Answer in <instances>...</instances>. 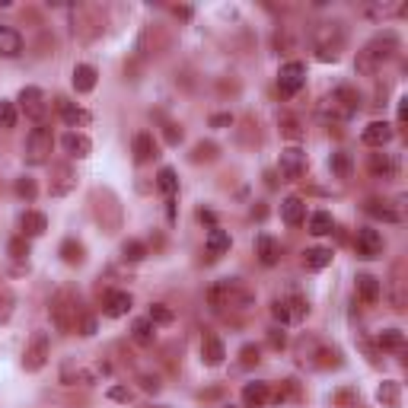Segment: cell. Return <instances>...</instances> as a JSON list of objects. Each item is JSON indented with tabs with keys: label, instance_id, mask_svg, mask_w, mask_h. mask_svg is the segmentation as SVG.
Masks as SVG:
<instances>
[{
	"label": "cell",
	"instance_id": "7bdbcfd3",
	"mask_svg": "<svg viewBox=\"0 0 408 408\" xmlns=\"http://www.w3.org/2000/svg\"><path fill=\"white\" fill-rule=\"evenodd\" d=\"M108 399L128 402V399H131V389H125V386H112V389H108Z\"/></svg>",
	"mask_w": 408,
	"mask_h": 408
},
{
	"label": "cell",
	"instance_id": "3957f363",
	"mask_svg": "<svg viewBox=\"0 0 408 408\" xmlns=\"http://www.w3.org/2000/svg\"><path fill=\"white\" fill-rule=\"evenodd\" d=\"M313 45H316V58L319 61H338L344 48V26L338 19L319 23L313 29Z\"/></svg>",
	"mask_w": 408,
	"mask_h": 408
},
{
	"label": "cell",
	"instance_id": "4dcf8cb0",
	"mask_svg": "<svg viewBox=\"0 0 408 408\" xmlns=\"http://www.w3.org/2000/svg\"><path fill=\"white\" fill-rule=\"evenodd\" d=\"M335 230V220L329 211H316V214H309V233L313 236H329Z\"/></svg>",
	"mask_w": 408,
	"mask_h": 408
},
{
	"label": "cell",
	"instance_id": "8d00e7d4",
	"mask_svg": "<svg viewBox=\"0 0 408 408\" xmlns=\"http://www.w3.org/2000/svg\"><path fill=\"white\" fill-rule=\"evenodd\" d=\"M147 319H150L153 325H169V322L175 319V313L166 307V303H153L150 313H147Z\"/></svg>",
	"mask_w": 408,
	"mask_h": 408
},
{
	"label": "cell",
	"instance_id": "bcb514c9",
	"mask_svg": "<svg viewBox=\"0 0 408 408\" xmlns=\"http://www.w3.org/2000/svg\"><path fill=\"white\" fill-rule=\"evenodd\" d=\"M281 125H284V134H287V137H293V141L300 137V128H297V122H293V118H284Z\"/></svg>",
	"mask_w": 408,
	"mask_h": 408
},
{
	"label": "cell",
	"instance_id": "ffe728a7",
	"mask_svg": "<svg viewBox=\"0 0 408 408\" xmlns=\"http://www.w3.org/2000/svg\"><path fill=\"white\" fill-rule=\"evenodd\" d=\"M131 150H134V159H137V163L153 159V157H157V141H153V134L150 131H137V134H134Z\"/></svg>",
	"mask_w": 408,
	"mask_h": 408
},
{
	"label": "cell",
	"instance_id": "1f68e13d",
	"mask_svg": "<svg viewBox=\"0 0 408 408\" xmlns=\"http://www.w3.org/2000/svg\"><path fill=\"white\" fill-rule=\"evenodd\" d=\"M157 188L166 198H175V192H179V175H175V169H169V166H163L157 173Z\"/></svg>",
	"mask_w": 408,
	"mask_h": 408
},
{
	"label": "cell",
	"instance_id": "f907efd6",
	"mask_svg": "<svg viewBox=\"0 0 408 408\" xmlns=\"http://www.w3.org/2000/svg\"><path fill=\"white\" fill-rule=\"evenodd\" d=\"M201 224H214V214H211V211H201Z\"/></svg>",
	"mask_w": 408,
	"mask_h": 408
},
{
	"label": "cell",
	"instance_id": "8fae6325",
	"mask_svg": "<svg viewBox=\"0 0 408 408\" xmlns=\"http://www.w3.org/2000/svg\"><path fill=\"white\" fill-rule=\"evenodd\" d=\"M19 108H23L32 122H42L45 108H48V106H45V93L39 90V86H26V90L19 93Z\"/></svg>",
	"mask_w": 408,
	"mask_h": 408
},
{
	"label": "cell",
	"instance_id": "74e56055",
	"mask_svg": "<svg viewBox=\"0 0 408 408\" xmlns=\"http://www.w3.org/2000/svg\"><path fill=\"white\" fill-rule=\"evenodd\" d=\"M122 255H125V262H141V258H147V246L137 240H128L122 246Z\"/></svg>",
	"mask_w": 408,
	"mask_h": 408
},
{
	"label": "cell",
	"instance_id": "ab89813d",
	"mask_svg": "<svg viewBox=\"0 0 408 408\" xmlns=\"http://www.w3.org/2000/svg\"><path fill=\"white\" fill-rule=\"evenodd\" d=\"M70 188H74V175L67 173V169H61V182L51 185V195H67Z\"/></svg>",
	"mask_w": 408,
	"mask_h": 408
},
{
	"label": "cell",
	"instance_id": "d4e9b609",
	"mask_svg": "<svg viewBox=\"0 0 408 408\" xmlns=\"http://www.w3.org/2000/svg\"><path fill=\"white\" fill-rule=\"evenodd\" d=\"M58 112H61V118H64L70 128H77V125H90V112H84L80 106H74L70 99H58Z\"/></svg>",
	"mask_w": 408,
	"mask_h": 408
},
{
	"label": "cell",
	"instance_id": "c3c4849f",
	"mask_svg": "<svg viewBox=\"0 0 408 408\" xmlns=\"http://www.w3.org/2000/svg\"><path fill=\"white\" fill-rule=\"evenodd\" d=\"M141 383H144V389H147V392H159V380H157V376H141Z\"/></svg>",
	"mask_w": 408,
	"mask_h": 408
},
{
	"label": "cell",
	"instance_id": "f546056e",
	"mask_svg": "<svg viewBox=\"0 0 408 408\" xmlns=\"http://www.w3.org/2000/svg\"><path fill=\"white\" fill-rule=\"evenodd\" d=\"M376 399L383 402L386 408H399L402 405V389L396 380H383V386L376 389Z\"/></svg>",
	"mask_w": 408,
	"mask_h": 408
},
{
	"label": "cell",
	"instance_id": "f35d334b",
	"mask_svg": "<svg viewBox=\"0 0 408 408\" xmlns=\"http://www.w3.org/2000/svg\"><path fill=\"white\" fill-rule=\"evenodd\" d=\"M17 125V106L10 99H0V128H13Z\"/></svg>",
	"mask_w": 408,
	"mask_h": 408
},
{
	"label": "cell",
	"instance_id": "7a4b0ae2",
	"mask_svg": "<svg viewBox=\"0 0 408 408\" xmlns=\"http://www.w3.org/2000/svg\"><path fill=\"white\" fill-rule=\"evenodd\" d=\"M208 303H211V309H246L252 303V293L242 287L236 278H224V281H217V284H211L208 287Z\"/></svg>",
	"mask_w": 408,
	"mask_h": 408
},
{
	"label": "cell",
	"instance_id": "d6986e66",
	"mask_svg": "<svg viewBox=\"0 0 408 408\" xmlns=\"http://www.w3.org/2000/svg\"><path fill=\"white\" fill-rule=\"evenodd\" d=\"M224 358H226L224 342H220L217 335H208V338L201 342V360H204L208 367H220L224 364Z\"/></svg>",
	"mask_w": 408,
	"mask_h": 408
},
{
	"label": "cell",
	"instance_id": "6da1fadb",
	"mask_svg": "<svg viewBox=\"0 0 408 408\" xmlns=\"http://www.w3.org/2000/svg\"><path fill=\"white\" fill-rule=\"evenodd\" d=\"M399 51V35L392 32V29H386L383 35H373L370 42L364 45V48L358 51V61H354V67H358V74H376L380 67L386 64V61L392 58Z\"/></svg>",
	"mask_w": 408,
	"mask_h": 408
},
{
	"label": "cell",
	"instance_id": "4316f807",
	"mask_svg": "<svg viewBox=\"0 0 408 408\" xmlns=\"http://www.w3.org/2000/svg\"><path fill=\"white\" fill-rule=\"evenodd\" d=\"M303 265L309 271H322V268L332 265V249H325V246H313V249L303 252Z\"/></svg>",
	"mask_w": 408,
	"mask_h": 408
},
{
	"label": "cell",
	"instance_id": "44dd1931",
	"mask_svg": "<svg viewBox=\"0 0 408 408\" xmlns=\"http://www.w3.org/2000/svg\"><path fill=\"white\" fill-rule=\"evenodd\" d=\"M204 252H208V258H220L230 252V233L226 230H220V226H214L208 233V240H204Z\"/></svg>",
	"mask_w": 408,
	"mask_h": 408
},
{
	"label": "cell",
	"instance_id": "9a60e30c",
	"mask_svg": "<svg viewBox=\"0 0 408 408\" xmlns=\"http://www.w3.org/2000/svg\"><path fill=\"white\" fill-rule=\"evenodd\" d=\"M61 147H64L70 157H77V159H84V157H90V153H93V141L86 137V134H80V131H67L64 137H61Z\"/></svg>",
	"mask_w": 408,
	"mask_h": 408
},
{
	"label": "cell",
	"instance_id": "9c48e42d",
	"mask_svg": "<svg viewBox=\"0 0 408 408\" xmlns=\"http://www.w3.org/2000/svg\"><path fill=\"white\" fill-rule=\"evenodd\" d=\"M51 316H55V325H58L61 332H70L77 325V307H74V300H70V293L67 291H61L58 297H55V303H51Z\"/></svg>",
	"mask_w": 408,
	"mask_h": 408
},
{
	"label": "cell",
	"instance_id": "7c38bea8",
	"mask_svg": "<svg viewBox=\"0 0 408 408\" xmlns=\"http://www.w3.org/2000/svg\"><path fill=\"white\" fill-rule=\"evenodd\" d=\"M271 402V386L268 383H246L242 386V405L246 408H265Z\"/></svg>",
	"mask_w": 408,
	"mask_h": 408
},
{
	"label": "cell",
	"instance_id": "603a6c76",
	"mask_svg": "<svg viewBox=\"0 0 408 408\" xmlns=\"http://www.w3.org/2000/svg\"><path fill=\"white\" fill-rule=\"evenodd\" d=\"M367 214L376 217V220H386V224H399V220H402V211L389 208V201H380V198L367 201Z\"/></svg>",
	"mask_w": 408,
	"mask_h": 408
},
{
	"label": "cell",
	"instance_id": "ac0fdd59",
	"mask_svg": "<svg viewBox=\"0 0 408 408\" xmlns=\"http://www.w3.org/2000/svg\"><path fill=\"white\" fill-rule=\"evenodd\" d=\"M23 55V35L10 26H0V58H19Z\"/></svg>",
	"mask_w": 408,
	"mask_h": 408
},
{
	"label": "cell",
	"instance_id": "5b68a950",
	"mask_svg": "<svg viewBox=\"0 0 408 408\" xmlns=\"http://www.w3.org/2000/svg\"><path fill=\"white\" fill-rule=\"evenodd\" d=\"M51 147H55V137H51V128L45 125H35L32 131H29V137H26V163L29 166H42L45 159L51 157Z\"/></svg>",
	"mask_w": 408,
	"mask_h": 408
},
{
	"label": "cell",
	"instance_id": "f1b7e54d",
	"mask_svg": "<svg viewBox=\"0 0 408 408\" xmlns=\"http://www.w3.org/2000/svg\"><path fill=\"white\" fill-rule=\"evenodd\" d=\"M131 338L137 344H153V342H157V325H153L150 319H134Z\"/></svg>",
	"mask_w": 408,
	"mask_h": 408
},
{
	"label": "cell",
	"instance_id": "2e32d148",
	"mask_svg": "<svg viewBox=\"0 0 408 408\" xmlns=\"http://www.w3.org/2000/svg\"><path fill=\"white\" fill-rule=\"evenodd\" d=\"M131 307H134V300H131V293H128V291H112L106 297V316L108 319L128 316V313H131Z\"/></svg>",
	"mask_w": 408,
	"mask_h": 408
},
{
	"label": "cell",
	"instance_id": "4fadbf2b",
	"mask_svg": "<svg viewBox=\"0 0 408 408\" xmlns=\"http://www.w3.org/2000/svg\"><path fill=\"white\" fill-rule=\"evenodd\" d=\"M370 173L376 179H396L399 175V159L392 153H370Z\"/></svg>",
	"mask_w": 408,
	"mask_h": 408
},
{
	"label": "cell",
	"instance_id": "7402d4cb",
	"mask_svg": "<svg viewBox=\"0 0 408 408\" xmlns=\"http://www.w3.org/2000/svg\"><path fill=\"white\" fill-rule=\"evenodd\" d=\"M281 217L287 226H300L303 220H307V204H303V198H284Z\"/></svg>",
	"mask_w": 408,
	"mask_h": 408
},
{
	"label": "cell",
	"instance_id": "d590c367",
	"mask_svg": "<svg viewBox=\"0 0 408 408\" xmlns=\"http://www.w3.org/2000/svg\"><path fill=\"white\" fill-rule=\"evenodd\" d=\"M61 258H64L67 265H77V262H84V246L77 240H64L61 242Z\"/></svg>",
	"mask_w": 408,
	"mask_h": 408
},
{
	"label": "cell",
	"instance_id": "277c9868",
	"mask_svg": "<svg viewBox=\"0 0 408 408\" xmlns=\"http://www.w3.org/2000/svg\"><path fill=\"white\" fill-rule=\"evenodd\" d=\"M360 108V96L351 86H338L335 93H329L322 102H319V115L325 122H348L354 112Z\"/></svg>",
	"mask_w": 408,
	"mask_h": 408
},
{
	"label": "cell",
	"instance_id": "60d3db41",
	"mask_svg": "<svg viewBox=\"0 0 408 408\" xmlns=\"http://www.w3.org/2000/svg\"><path fill=\"white\" fill-rule=\"evenodd\" d=\"M17 195H19V198H26V201H32L35 198V182H32V179H19V182H17Z\"/></svg>",
	"mask_w": 408,
	"mask_h": 408
},
{
	"label": "cell",
	"instance_id": "7dc6e473",
	"mask_svg": "<svg viewBox=\"0 0 408 408\" xmlns=\"http://www.w3.org/2000/svg\"><path fill=\"white\" fill-rule=\"evenodd\" d=\"M226 125H233V115H214L211 118V128H226Z\"/></svg>",
	"mask_w": 408,
	"mask_h": 408
},
{
	"label": "cell",
	"instance_id": "484cf974",
	"mask_svg": "<svg viewBox=\"0 0 408 408\" xmlns=\"http://www.w3.org/2000/svg\"><path fill=\"white\" fill-rule=\"evenodd\" d=\"M96 67L93 64H77L74 67V90L77 93H93L96 90Z\"/></svg>",
	"mask_w": 408,
	"mask_h": 408
},
{
	"label": "cell",
	"instance_id": "e0dca14e",
	"mask_svg": "<svg viewBox=\"0 0 408 408\" xmlns=\"http://www.w3.org/2000/svg\"><path fill=\"white\" fill-rule=\"evenodd\" d=\"M392 125L389 122H370V125L364 128V144L367 147H386V144L392 141Z\"/></svg>",
	"mask_w": 408,
	"mask_h": 408
},
{
	"label": "cell",
	"instance_id": "816d5d0a",
	"mask_svg": "<svg viewBox=\"0 0 408 408\" xmlns=\"http://www.w3.org/2000/svg\"><path fill=\"white\" fill-rule=\"evenodd\" d=\"M230 408H233V405H230Z\"/></svg>",
	"mask_w": 408,
	"mask_h": 408
},
{
	"label": "cell",
	"instance_id": "ee69618b",
	"mask_svg": "<svg viewBox=\"0 0 408 408\" xmlns=\"http://www.w3.org/2000/svg\"><path fill=\"white\" fill-rule=\"evenodd\" d=\"M268 342H271V348H284V344H287V335H284L281 329H271V332H268Z\"/></svg>",
	"mask_w": 408,
	"mask_h": 408
},
{
	"label": "cell",
	"instance_id": "681fc988",
	"mask_svg": "<svg viewBox=\"0 0 408 408\" xmlns=\"http://www.w3.org/2000/svg\"><path fill=\"white\" fill-rule=\"evenodd\" d=\"M93 332H96V319L86 316V319H84V325H80V335H93Z\"/></svg>",
	"mask_w": 408,
	"mask_h": 408
},
{
	"label": "cell",
	"instance_id": "ba28073f",
	"mask_svg": "<svg viewBox=\"0 0 408 408\" xmlns=\"http://www.w3.org/2000/svg\"><path fill=\"white\" fill-rule=\"evenodd\" d=\"M278 169H281V175L287 182H297V179L307 173V153H303L300 147H287V150H281Z\"/></svg>",
	"mask_w": 408,
	"mask_h": 408
},
{
	"label": "cell",
	"instance_id": "b9f144b4",
	"mask_svg": "<svg viewBox=\"0 0 408 408\" xmlns=\"http://www.w3.org/2000/svg\"><path fill=\"white\" fill-rule=\"evenodd\" d=\"M10 255H13V258H26V255H29V242H26V236H23V240L10 242Z\"/></svg>",
	"mask_w": 408,
	"mask_h": 408
},
{
	"label": "cell",
	"instance_id": "30bf717a",
	"mask_svg": "<svg viewBox=\"0 0 408 408\" xmlns=\"http://www.w3.org/2000/svg\"><path fill=\"white\" fill-rule=\"evenodd\" d=\"M354 249H358L360 258H380L383 255V236L370 230V226H360L358 240H354Z\"/></svg>",
	"mask_w": 408,
	"mask_h": 408
},
{
	"label": "cell",
	"instance_id": "d6a6232c",
	"mask_svg": "<svg viewBox=\"0 0 408 408\" xmlns=\"http://www.w3.org/2000/svg\"><path fill=\"white\" fill-rule=\"evenodd\" d=\"M329 169H332V175H338V179H348L351 169H354V163H351V153L335 150L332 157H329Z\"/></svg>",
	"mask_w": 408,
	"mask_h": 408
},
{
	"label": "cell",
	"instance_id": "83f0119b",
	"mask_svg": "<svg viewBox=\"0 0 408 408\" xmlns=\"http://www.w3.org/2000/svg\"><path fill=\"white\" fill-rule=\"evenodd\" d=\"M358 293L364 303H376L380 293H383V287H380V281H376L373 275H358Z\"/></svg>",
	"mask_w": 408,
	"mask_h": 408
},
{
	"label": "cell",
	"instance_id": "8992f818",
	"mask_svg": "<svg viewBox=\"0 0 408 408\" xmlns=\"http://www.w3.org/2000/svg\"><path fill=\"white\" fill-rule=\"evenodd\" d=\"M51 358V342H48V332H39L29 338V344H26V354H23V367L29 370V373H35V370H42L45 364H48Z\"/></svg>",
	"mask_w": 408,
	"mask_h": 408
},
{
	"label": "cell",
	"instance_id": "f6af8a7d",
	"mask_svg": "<svg viewBox=\"0 0 408 408\" xmlns=\"http://www.w3.org/2000/svg\"><path fill=\"white\" fill-rule=\"evenodd\" d=\"M242 364H246V367L258 364V348H252V344H246V348H242Z\"/></svg>",
	"mask_w": 408,
	"mask_h": 408
},
{
	"label": "cell",
	"instance_id": "e575fe53",
	"mask_svg": "<svg viewBox=\"0 0 408 408\" xmlns=\"http://www.w3.org/2000/svg\"><path fill=\"white\" fill-rule=\"evenodd\" d=\"M380 348L402 351L405 348V332H399V329H383V332H380Z\"/></svg>",
	"mask_w": 408,
	"mask_h": 408
},
{
	"label": "cell",
	"instance_id": "52a82bcc",
	"mask_svg": "<svg viewBox=\"0 0 408 408\" xmlns=\"http://www.w3.org/2000/svg\"><path fill=\"white\" fill-rule=\"evenodd\" d=\"M303 84H307V67L300 61L281 64V70H278V90H281V96H297L303 90Z\"/></svg>",
	"mask_w": 408,
	"mask_h": 408
},
{
	"label": "cell",
	"instance_id": "cb8c5ba5",
	"mask_svg": "<svg viewBox=\"0 0 408 408\" xmlns=\"http://www.w3.org/2000/svg\"><path fill=\"white\" fill-rule=\"evenodd\" d=\"M19 226H23V236H42L45 230H48V217L39 214V211H26L23 220H19Z\"/></svg>",
	"mask_w": 408,
	"mask_h": 408
},
{
	"label": "cell",
	"instance_id": "836d02e7",
	"mask_svg": "<svg viewBox=\"0 0 408 408\" xmlns=\"http://www.w3.org/2000/svg\"><path fill=\"white\" fill-rule=\"evenodd\" d=\"M284 309H287V319H291V322H300V319H307L309 303L303 300V297H287V300H284Z\"/></svg>",
	"mask_w": 408,
	"mask_h": 408
},
{
	"label": "cell",
	"instance_id": "5bb4252c",
	"mask_svg": "<svg viewBox=\"0 0 408 408\" xmlns=\"http://www.w3.org/2000/svg\"><path fill=\"white\" fill-rule=\"evenodd\" d=\"M255 255H258V262L262 265H278V258H281V242L275 240V236H268V233H262L255 240Z\"/></svg>",
	"mask_w": 408,
	"mask_h": 408
}]
</instances>
